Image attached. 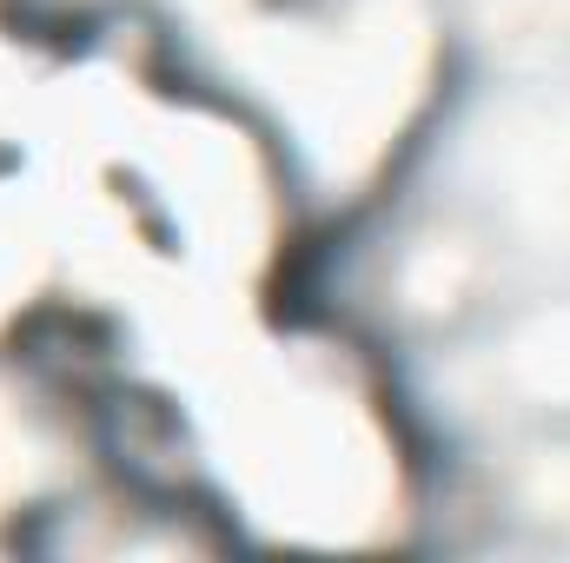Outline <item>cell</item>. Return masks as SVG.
<instances>
[{
    "instance_id": "1",
    "label": "cell",
    "mask_w": 570,
    "mask_h": 563,
    "mask_svg": "<svg viewBox=\"0 0 570 563\" xmlns=\"http://www.w3.org/2000/svg\"><path fill=\"white\" fill-rule=\"evenodd\" d=\"M511 365L538 398H570V312H544L538 325H524Z\"/></svg>"
}]
</instances>
